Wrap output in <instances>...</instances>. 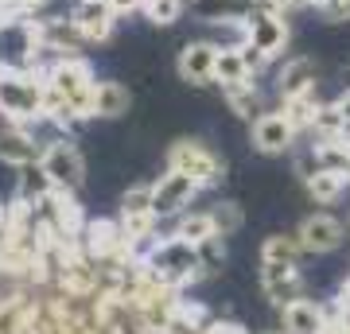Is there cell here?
Listing matches in <instances>:
<instances>
[{
  "instance_id": "cell-42",
  "label": "cell",
  "mask_w": 350,
  "mask_h": 334,
  "mask_svg": "<svg viewBox=\"0 0 350 334\" xmlns=\"http://www.w3.org/2000/svg\"><path fill=\"white\" fill-rule=\"evenodd\" d=\"M342 89H350V62H347V70H342Z\"/></svg>"
},
{
  "instance_id": "cell-21",
  "label": "cell",
  "mask_w": 350,
  "mask_h": 334,
  "mask_svg": "<svg viewBox=\"0 0 350 334\" xmlns=\"http://www.w3.org/2000/svg\"><path fill=\"white\" fill-rule=\"evenodd\" d=\"M51 191H59V186L51 183V175L43 171V163L20 167V186H16V198H24V202H43Z\"/></svg>"
},
{
  "instance_id": "cell-32",
  "label": "cell",
  "mask_w": 350,
  "mask_h": 334,
  "mask_svg": "<svg viewBox=\"0 0 350 334\" xmlns=\"http://www.w3.org/2000/svg\"><path fill=\"white\" fill-rule=\"evenodd\" d=\"M323 16H327V20H335V24H338V20H350V0H327Z\"/></svg>"
},
{
  "instance_id": "cell-4",
  "label": "cell",
  "mask_w": 350,
  "mask_h": 334,
  "mask_svg": "<svg viewBox=\"0 0 350 334\" xmlns=\"http://www.w3.org/2000/svg\"><path fill=\"white\" fill-rule=\"evenodd\" d=\"M39 163H43V171L51 175V183L59 186V191H78V186L86 183V160H82V152L66 137L47 140Z\"/></svg>"
},
{
  "instance_id": "cell-22",
  "label": "cell",
  "mask_w": 350,
  "mask_h": 334,
  "mask_svg": "<svg viewBox=\"0 0 350 334\" xmlns=\"http://www.w3.org/2000/svg\"><path fill=\"white\" fill-rule=\"evenodd\" d=\"M312 156H315V163H319V167H327V171L350 175V140L347 137H338V140H315Z\"/></svg>"
},
{
  "instance_id": "cell-24",
  "label": "cell",
  "mask_w": 350,
  "mask_h": 334,
  "mask_svg": "<svg viewBox=\"0 0 350 334\" xmlns=\"http://www.w3.org/2000/svg\"><path fill=\"white\" fill-rule=\"evenodd\" d=\"M312 133H315V140H338V137L350 133V124H347V117L338 113L335 101H327V105H319V113H315Z\"/></svg>"
},
{
  "instance_id": "cell-9",
  "label": "cell",
  "mask_w": 350,
  "mask_h": 334,
  "mask_svg": "<svg viewBox=\"0 0 350 334\" xmlns=\"http://www.w3.org/2000/svg\"><path fill=\"white\" fill-rule=\"evenodd\" d=\"M218 55H222V47H218L214 39H195V43H187V47L179 51L175 70H179V78L191 82V86H211L214 82V66H218Z\"/></svg>"
},
{
  "instance_id": "cell-33",
  "label": "cell",
  "mask_w": 350,
  "mask_h": 334,
  "mask_svg": "<svg viewBox=\"0 0 350 334\" xmlns=\"http://www.w3.org/2000/svg\"><path fill=\"white\" fill-rule=\"evenodd\" d=\"M12 16H31L27 0H0V20H12Z\"/></svg>"
},
{
  "instance_id": "cell-41",
  "label": "cell",
  "mask_w": 350,
  "mask_h": 334,
  "mask_svg": "<svg viewBox=\"0 0 350 334\" xmlns=\"http://www.w3.org/2000/svg\"><path fill=\"white\" fill-rule=\"evenodd\" d=\"M338 303H350V280L342 284V299H338Z\"/></svg>"
},
{
  "instance_id": "cell-26",
  "label": "cell",
  "mask_w": 350,
  "mask_h": 334,
  "mask_svg": "<svg viewBox=\"0 0 350 334\" xmlns=\"http://www.w3.org/2000/svg\"><path fill=\"white\" fill-rule=\"evenodd\" d=\"M300 253H304V245L296 234H273V237H265V245H261V260H288V264H296Z\"/></svg>"
},
{
  "instance_id": "cell-11",
  "label": "cell",
  "mask_w": 350,
  "mask_h": 334,
  "mask_svg": "<svg viewBox=\"0 0 350 334\" xmlns=\"http://www.w3.org/2000/svg\"><path fill=\"white\" fill-rule=\"evenodd\" d=\"M292 140H296V124L280 113H261L257 121H253V148L265 152V156H276V152L292 148Z\"/></svg>"
},
{
  "instance_id": "cell-23",
  "label": "cell",
  "mask_w": 350,
  "mask_h": 334,
  "mask_svg": "<svg viewBox=\"0 0 350 334\" xmlns=\"http://www.w3.org/2000/svg\"><path fill=\"white\" fill-rule=\"evenodd\" d=\"M250 74V66H245V59H241V47H222V55H218V66H214V82L218 86H234V82H245Z\"/></svg>"
},
{
  "instance_id": "cell-43",
  "label": "cell",
  "mask_w": 350,
  "mask_h": 334,
  "mask_svg": "<svg viewBox=\"0 0 350 334\" xmlns=\"http://www.w3.org/2000/svg\"><path fill=\"white\" fill-rule=\"evenodd\" d=\"M312 4H315V8H319V12H323V4H327V0H312Z\"/></svg>"
},
{
  "instance_id": "cell-31",
  "label": "cell",
  "mask_w": 350,
  "mask_h": 334,
  "mask_svg": "<svg viewBox=\"0 0 350 334\" xmlns=\"http://www.w3.org/2000/svg\"><path fill=\"white\" fill-rule=\"evenodd\" d=\"M199 264L206 268V273H214V268H222V260H226V249H222V234H211L206 241H199Z\"/></svg>"
},
{
  "instance_id": "cell-15",
  "label": "cell",
  "mask_w": 350,
  "mask_h": 334,
  "mask_svg": "<svg viewBox=\"0 0 350 334\" xmlns=\"http://www.w3.org/2000/svg\"><path fill=\"white\" fill-rule=\"evenodd\" d=\"M39 31H43V47L51 55H78L86 43V36L78 31L70 16H47V20H39Z\"/></svg>"
},
{
  "instance_id": "cell-7",
  "label": "cell",
  "mask_w": 350,
  "mask_h": 334,
  "mask_svg": "<svg viewBox=\"0 0 350 334\" xmlns=\"http://www.w3.org/2000/svg\"><path fill=\"white\" fill-rule=\"evenodd\" d=\"M288 20L284 12H250L245 16V43H253L257 51H265L269 59H280L288 51Z\"/></svg>"
},
{
  "instance_id": "cell-20",
  "label": "cell",
  "mask_w": 350,
  "mask_h": 334,
  "mask_svg": "<svg viewBox=\"0 0 350 334\" xmlns=\"http://www.w3.org/2000/svg\"><path fill=\"white\" fill-rule=\"evenodd\" d=\"M129 89L121 82H98L94 89V117H121L129 113Z\"/></svg>"
},
{
  "instance_id": "cell-34",
  "label": "cell",
  "mask_w": 350,
  "mask_h": 334,
  "mask_svg": "<svg viewBox=\"0 0 350 334\" xmlns=\"http://www.w3.org/2000/svg\"><path fill=\"white\" fill-rule=\"evenodd\" d=\"M319 334H350V326L338 319V307L327 311V322H323V331H319Z\"/></svg>"
},
{
  "instance_id": "cell-27",
  "label": "cell",
  "mask_w": 350,
  "mask_h": 334,
  "mask_svg": "<svg viewBox=\"0 0 350 334\" xmlns=\"http://www.w3.org/2000/svg\"><path fill=\"white\" fill-rule=\"evenodd\" d=\"M211 234H218V229H214L211 210H206V214H183V218L175 222V237H183V241H191V245L206 241Z\"/></svg>"
},
{
  "instance_id": "cell-29",
  "label": "cell",
  "mask_w": 350,
  "mask_h": 334,
  "mask_svg": "<svg viewBox=\"0 0 350 334\" xmlns=\"http://www.w3.org/2000/svg\"><path fill=\"white\" fill-rule=\"evenodd\" d=\"M133 214H152V183H137L125 191V198H121V218H133Z\"/></svg>"
},
{
  "instance_id": "cell-10",
  "label": "cell",
  "mask_w": 350,
  "mask_h": 334,
  "mask_svg": "<svg viewBox=\"0 0 350 334\" xmlns=\"http://www.w3.org/2000/svg\"><path fill=\"white\" fill-rule=\"evenodd\" d=\"M70 20L86 36V43H105L113 36V27H117V12H113L105 0H75Z\"/></svg>"
},
{
  "instance_id": "cell-17",
  "label": "cell",
  "mask_w": 350,
  "mask_h": 334,
  "mask_svg": "<svg viewBox=\"0 0 350 334\" xmlns=\"http://www.w3.org/2000/svg\"><path fill=\"white\" fill-rule=\"evenodd\" d=\"M280 319H284L288 334H319L327 322V311L319 303H312V299H296V303L280 307Z\"/></svg>"
},
{
  "instance_id": "cell-16",
  "label": "cell",
  "mask_w": 350,
  "mask_h": 334,
  "mask_svg": "<svg viewBox=\"0 0 350 334\" xmlns=\"http://www.w3.org/2000/svg\"><path fill=\"white\" fill-rule=\"evenodd\" d=\"M187 8L202 24H230V20H245L253 12L250 0H187Z\"/></svg>"
},
{
  "instance_id": "cell-28",
  "label": "cell",
  "mask_w": 350,
  "mask_h": 334,
  "mask_svg": "<svg viewBox=\"0 0 350 334\" xmlns=\"http://www.w3.org/2000/svg\"><path fill=\"white\" fill-rule=\"evenodd\" d=\"M140 12L148 16L156 27H167V24H175L179 16L187 12V0H144Z\"/></svg>"
},
{
  "instance_id": "cell-5",
  "label": "cell",
  "mask_w": 350,
  "mask_h": 334,
  "mask_svg": "<svg viewBox=\"0 0 350 334\" xmlns=\"http://www.w3.org/2000/svg\"><path fill=\"white\" fill-rule=\"evenodd\" d=\"M167 167L191 175L199 186H211L222 179V160L206 144H199V140H175L172 148H167Z\"/></svg>"
},
{
  "instance_id": "cell-2",
  "label": "cell",
  "mask_w": 350,
  "mask_h": 334,
  "mask_svg": "<svg viewBox=\"0 0 350 334\" xmlns=\"http://www.w3.org/2000/svg\"><path fill=\"white\" fill-rule=\"evenodd\" d=\"M43 82H47L55 94H63L82 117H94V89H98V78H94V70H90V62L82 59V55H55V59L43 66Z\"/></svg>"
},
{
  "instance_id": "cell-36",
  "label": "cell",
  "mask_w": 350,
  "mask_h": 334,
  "mask_svg": "<svg viewBox=\"0 0 350 334\" xmlns=\"http://www.w3.org/2000/svg\"><path fill=\"white\" fill-rule=\"evenodd\" d=\"M199 334H245L238 322H211V326H202Z\"/></svg>"
},
{
  "instance_id": "cell-6",
  "label": "cell",
  "mask_w": 350,
  "mask_h": 334,
  "mask_svg": "<svg viewBox=\"0 0 350 334\" xmlns=\"http://www.w3.org/2000/svg\"><path fill=\"white\" fill-rule=\"evenodd\" d=\"M202 186L191 179V175H183V171H167L152 183V214L156 218H175V214H183L191 206V198L199 195Z\"/></svg>"
},
{
  "instance_id": "cell-18",
  "label": "cell",
  "mask_w": 350,
  "mask_h": 334,
  "mask_svg": "<svg viewBox=\"0 0 350 334\" xmlns=\"http://www.w3.org/2000/svg\"><path fill=\"white\" fill-rule=\"evenodd\" d=\"M222 98H226V105L238 113V117H245V121H257V117H261V89H257L253 78L234 82V86H222Z\"/></svg>"
},
{
  "instance_id": "cell-14",
  "label": "cell",
  "mask_w": 350,
  "mask_h": 334,
  "mask_svg": "<svg viewBox=\"0 0 350 334\" xmlns=\"http://www.w3.org/2000/svg\"><path fill=\"white\" fill-rule=\"evenodd\" d=\"M315 86H319V70H315L312 59H288L280 66V74H276L280 101H292V98H300V94H315Z\"/></svg>"
},
{
  "instance_id": "cell-44",
  "label": "cell",
  "mask_w": 350,
  "mask_h": 334,
  "mask_svg": "<svg viewBox=\"0 0 350 334\" xmlns=\"http://www.w3.org/2000/svg\"><path fill=\"white\" fill-rule=\"evenodd\" d=\"M284 334H288V331H284Z\"/></svg>"
},
{
  "instance_id": "cell-19",
  "label": "cell",
  "mask_w": 350,
  "mask_h": 334,
  "mask_svg": "<svg viewBox=\"0 0 350 334\" xmlns=\"http://www.w3.org/2000/svg\"><path fill=\"white\" fill-rule=\"evenodd\" d=\"M347 179L350 175L342 171H327V167H315V171L304 175V186H308V195L315 198V202H335V198H342V191H347Z\"/></svg>"
},
{
  "instance_id": "cell-39",
  "label": "cell",
  "mask_w": 350,
  "mask_h": 334,
  "mask_svg": "<svg viewBox=\"0 0 350 334\" xmlns=\"http://www.w3.org/2000/svg\"><path fill=\"white\" fill-rule=\"evenodd\" d=\"M338 319H342V322L350 326V303H338Z\"/></svg>"
},
{
  "instance_id": "cell-35",
  "label": "cell",
  "mask_w": 350,
  "mask_h": 334,
  "mask_svg": "<svg viewBox=\"0 0 350 334\" xmlns=\"http://www.w3.org/2000/svg\"><path fill=\"white\" fill-rule=\"evenodd\" d=\"M117 16H129V12H137V8H144V0H105Z\"/></svg>"
},
{
  "instance_id": "cell-8",
  "label": "cell",
  "mask_w": 350,
  "mask_h": 334,
  "mask_svg": "<svg viewBox=\"0 0 350 334\" xmlns=\"http://www.w3.org/2000/svg\"><path fill=\"white\" fill-rule=\"evenodd\" d=\"M261 288L276 307H288V303L304 299V276L288 260H261Z\"/></svg>"
},
{
  "instance_id": "cell-12",
  "label": "cell",
  "mask_w": 350,
  "mask_h": 334,
  "mask_svg": "<svg viewBox=\"0 0 350 334\" xmlns=\"http://www.w3.org/2000/svg\"><path fill=\"white\" fill-rule=\"evenodd\" d=\"M43 156V144H39L31 133H27V124H4L0 128V163H12V167H31L39 163Z\"/></svg>"
},
{
  "instance_id": "cell-38",
  "label": "cell",
  "mask_w": 350,
  "mask_h": 334,
  "mask_svg": "<svg viewBox=\"0 0 350 334\" xmlns=\"http://www.w3.org/2000/svg\"><path fill=\"white\" fill-rule=\"evenodd\" d=\"M312 0H280V12H296V8H308Z\"/></svg>"
},
{
  "instance_id": "cell-1",
  "label": "cell",
  "mask_w": 350,
  "mask_h": 334,
  "mask_svg": "<svg viewBox=\"0 0 350 334\" xmlns=\"http://www.w3.org/2000/svg\"><path fill=\"white\" fill-rule=\"evenodd\" d=\"M43 101H47L43 70H8V66H0V113L12 124L43 121Z\"/></svg>"
},
{
  "instance_id": "cell-13",
  "label": "cell",
  "mask_w": 350,
  "mask_h": 334,
  "mask_svg": "<svg viewBox=\"0 0 350 334\" xmlns=\"http://www.w3.org/2000/svg\"><path fill=\"white\" fill-rule=\"evenodd\" d=\"M296 237H300L304 253H331V249L342 245V222L331 214H312L300 222Z\"/></svg>"
},
{
  "instance_id": "cell-40",
  "label": "cell",
  "mask_w": 350,
  "mask_h": 334,
  "mask_svg": "<svg viewBox=\"0 0 350 334\" xmlns=\"http://www.w3.org/2000/svg\"><path fill=\"white\" fill-rule=\"evenodd\" d=\"M43 4H51V0H27V8H31V12H39Z\"/></svg>"
},
{
  "instance_id": "cell-37",
  "label": "cell",
  "mask_w": 350,
  "mask_h": 334,
  "mask_svg": "<svg viewBox=\"0 0 350 334\" xmlns=\"http://www.w3.org/2000/svg\"><path fill=\"white\" fill-rule=\"evenodd\" d=\"M335 105H338V113H342V117H347V124H350V89H342V94H338Z\"/></svg>"
},
{
  "instance_id": "cell-25",
  "label": "cell",
  "mask_w": 350,
  "mask_h": 334,
  "mask_svg": "<svg viewBox=\"0 0 350 334\" xmlns=\"http://www.w3.org/2000/svg\"><path fill=\"white\" fill-rule=\"evenodd\" d=\"M280 109H284L288 121L296 124V133H312V121H315V113H319V98L315 94H300V98H292V101H280Z\"/></svg>"
},
{
  "instance_id": "cell-3",
  "label": "cell",
  "mask_w": 350,
  "mask_h": 334,
  "mask_svg": "<svg viewBox=\"0 0 350 334\" xmlns=\"http://www.w3.org/2000/svg\"><path fill=\"white\" fill-rule=\"evenodd\" d=\"M43 31L39 20L27 16H12V20H0V66L8 70H43Z\"/></svg>"
},
{
  "instance_id": "cell-30",
  "label": "cell",
  "mask_w": 350,
  "mask_h": 334,
  "mask_svg": "<svg viewBox=\"0 0 350 334\" xmlns=\"http://www.w3.org/2000/svg\"><path fill=\"white\" fill-rule=\"evenodd\" d=\"M211 218H214V229H218L222 237H230V234H238L241 229L238 202H218V206H211Z\"/></svg>"
}]
</instances>
